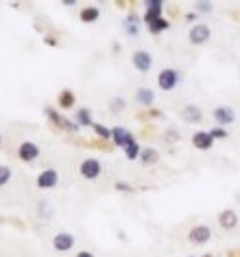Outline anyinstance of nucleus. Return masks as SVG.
Listing matches in <instances>:
<instances>
[{"label": "nucleus", "mask_w": 240, "mask_h": 257, "mask_svg": "<svg viewBox=\"0 0 240 257\" xmlns=\"http://www.w3.org/2000/svg\"><path fill=\"white\" fill-rule=\"evenodd\" d=\"M79 173H81V177L86 179V181H94V179H98V177H100V173H102V165H100V161H98V159L88 157V159H85V161L81 163Z\"/></svg>", "instance_id": "nucleus-1"}, {"label": "nucleus", "mask_w": 240, "mask_h": 257, "mask_svg": "<svg viewBox=\"0 0 240 257\" xmlns=\"http://www.w3.org/2000/svg\"><path fill=\"white\" fill-rule=\"evenodd\" d=\"M179 83V73L175 69H161L158 75V86L161 90H173Z\"/></svg>", "instance_id": "nucleus-2"}, {"label": "nucleus", "mask_w": 240, "mask_h": 257, "mask_svg": "<svg viewBox=\"0 0 240 257\" xmlns=\"http://www.w3.org/2000/svg\"><path fill=\"white\" fill-rule=\"evenodd\" d=\"M17 155H19V159L31 163V161H35V159L40 155V150H39V146H37L35 142L25 140V142L19 144V148H17Z\"/></svg>", "instance_id": "nucleus-3"}, {"label": "nucleus", "mask_w": 240, "mask_h": 257, "mask_svg": "<svg viewBox=\"0 0 240 257\" xmlns=\"http://www.w3.org/2000/svg\"><path fill=\"white\" fill-rule=\"evenodd\" d=\"M58 181H60V175L56 169H44L37 177V186L42 190H50L58 184Z\"/></svg>", "instance_id": "nucleus-4"}, {"label": "nucleus", "mask_w": 240, "mask_h": 257, "mask_svg": "<svg viewBox=\"0 0 240 257\" xmlns=\"http://www.w3.org/2000/svg\"><path fill=\"white\" fill-rule=\"evenodd\" d=\"M52 246H54L56 252L66 254V252H69V250L75 246V238H73V234H69V232H58V234L54 236V240H52Z\"/></svg>", "instance_id": "nucleus-5"}, {"label": "nucleus", "mask_w": 240, "mask_h": 257, "mask_svg": "<svg viewBox=\"0 0 240 257\" xmlns=\"http://www.w3.org/2000/svg\"><path fill=\"white\" fill-rule=\"evenodd\" d=\"M209 37H211V31H209V27L207 25H194L192 29L189 31V40L192 44H204L206 40H209Z\"/></svg>", "instance_id": "nucleus-6"}, {"label": "nucleus", "mask_w": 240, "mask_h": 257, "mask_svg": "<svg viewBox=\"0 0 240 257\" xmlns=\"http://www.w3.org/2000/svg\"><path fill=\"white\" fill-rule=\"evenodd\" d=\"M211 238V228L206 224H196L189 232V240L192 244H206Z\"/></svg>", "instance_id": "nucleus-7"}, {"label": "nucleus", "mask_w": 240, "mask_h": 257, "mask_svg": "<svg viewBox=\"0 0 240 257\" xmlns=\"http://www.w3.org/2000/svg\"><path fill=\"white\" fill-rule=\"evenodd\" d=\"M152 54L146 50H137L133 54V66L138 69V71H150L152 69Z\"/></svg>", "instance_id": "nucleus-8"}, {"label": "nucleus", "mask_w": 240, "mask_h": 257, "mask_svg": "<svg viewBox=\"0 0 240 257\" xmlns=\"http://www.w3.org/2000/svg\"><path fill=\"white\" fill-rule=\"evenodd\" d=\"M217 223H219V226L225 228V230H233V228L239 224V215H237L235 209H223V211L219 213V217H217Z\"/></svg>", "instance_id": "nucleus-9"}, {"label": "nucleus", "mask_w": 240, "mask_h": 257, "mask_svg": "<svg viewBox=\"0 0 240 257\" xmlns=\"http://www.w3.org/2000/svg\"><path fill=\"white\" fill-rule=\"evenodd\" d=\"M213 117L219 125H231L235 121V110L229 106H219V108H215Z\"/></svg>", "instance_id": "nucleus-10"}, {"label": "nucleus", "mask_w": 240, "mask_h": 257, "mask_svg": "<svg viewBox=\"0 0 240 257\" xmlns=\"http://www.w3.org/2000/svg\"><path fill=\"white\" fill-rule=\"evenodd\" d=\"M161 10H163V4H161L160 0H148V2H146L144 21H146V23H152L154 19L161 17Z\"/></svg>", "instance_id": "nucleus-11"}, {"label": "nucleus", "mask_w": 240, "mask_h": 257, "mask_svg": "<svg viewBox=\"0 0 240 257\" xmlns=\"http://www.w3.org/2000/svg\"><path fill=\"white\" fill-rule=\"evenodd\" d=\"M192 144L198 148V150H209L213 146V137L206 133V131H200V133H194L192 135Z\"/></svg>", "instance_id": "nucleus-12"}, {"label": "nucleus", "mask_w": 240, "mask_h": 257, "mask_svg": "<svg viewBox=\"0 0 240 257\" xmlns=\"http://www.w3.org/2000/svg\"><path fill=\"white\" fill-rule=\"evenodd\" d=\"M112 138H114V142L120 146V148H125L127 144H131L135 138L133 135L127 131V129H123V127H116L114 131H112Z\"/></svg>", "instance_id": "nucleus-13"}, {"label": "nucleus", "mask_w": 240, "mask_h": 257, "mask_svg": "<svg viewBox=\"0 0 240 257\" xmlns=\"http://www.w3.org/2000/svg\"><path fill=\"white\" fill-rule=\"evenodd\" d=\"M181 117L187 121V123H198V121H202V110L198 108V106H185L183 110H181Z\"/></svg>", "instance_id": "nucleus-14"}, {"label": "nucleus", "mask_w": 240, "mask_h": 257, "mask_svg": "<svg viewBox=\"0 0 240 257\" xmlns=\"http://www.w3.org/2000/svg\"><path fill=\"white\" fill-rule=\"evenodd\" d=\"M158 159H160V152L154 150V148H144V150H140V161H142L144 165H154Z\"/></svg>", "instance_id": "nucleus-15"}, {"label": "nucleus", "mask_w": 240, "mask_h": 257, "mask_svg": "<svg viewBox=\"0 0 240 257\" xmlns=\"http://www.w3.org/2000/svg\"><path fill=\"white\" fill-rule=\"evenodd\" d=\"M46 113H48V117H50L56 125H60V127H66V129H71V131H77V125H73L71 121H68V119H64L62 115H58L52 108H46Z\"/></svg>", "instance_id": "nucleus-16"}, {"label": "nucleus", "mask_w": 240, "mask_h": 257, "mask_svg": "<svg viewBox=\"0 0 240 257\" xmlns=\"http://www.w3.org/2000/svg\"><path fill=\"white\" fill-rule=\"evenodd\" d=\"M98 17H100V10L94 8V6H88V8H83V10H81V21H85V23H92V21H96Z\"/></svg>", "instance_id": "nucleus-17"}, {"label": "nucleus", "mask_w": 240, "mask_h": 257, "mask_svg": "<svg viewBox=\"0 0 240 257\" xmlns=\"http://www.w3.org/2000/svg\"><path fill=\"white\" fill-rule=\"evenodd\" d=\"M137 100L142 104V106H152V104H154V92H152L150 88H138Z\"/></svg>", "instance_id": "nucleus-18"}, {"label": "nucleus", "mask_w": 240, "mask_h": 257, "mask_svg": "<svg viewBox=\"0 0 240 257\" xmlns=\"http://www.w3.org/2000/svg\"><path fill=\"white\" fill-rule=\"evenodd\" d=\"M58 104L64 108V110H71L73 108V104H75V94L71 92V90H64L62 94H60V100Z\"/></svg>", "instance_id": "nucleus-19"}, {"label": "nucleus", "mask_w": 240, "mask_h": 257, "mask_svg": "<svg viewBox=\"0 0 240 257\" xmlns=\"http://www.w3.org/2000/svg\"><path fill=\"white\" fill-rule=\"evenodd\" d=\"M148 27H150L152 33L158 35V33H161V31H165V29L169 27V21L163 19V17H158V19H154L152 23H148Z\"/></svg>", "instance_id": "nucleus-20"}, {"label": "nucleus", "mask_w": 240, "mask_h": 257, "mask_svg": "<svg viewBox=\"0 0 240 257\" xmlns=\"http://www.w3.org/2000/svg\"><path fill=\"white\" fill-rule=\"evenodd\" d=\"M77 121H79V125H90V127H92V125H94V121H92V111H90V110H79V111H77Z\"/></svg>", "instance_id": "nucleus-21"}, {"label": "nucleus", "mask_w": 240, "mask_h": 257, "mask_svg": "<svg viewBox=\"0 0 240 257\" xmlns=\"http://www.w3.org/2000/svg\"><path fill=\"white\" fill-rule=\"evenodd\" d=\"M125 29H127V33L129 35H138V29H140V25H138V17L137 16H129L125 19Z\"/></svg>", "instance_id": "nucleus-22"}, {"label": "nucleus", "mask_w": 240, "mask_h": 257, "mask_svg": "<svg viewBox=\"0 0 240 257\" xmlns=\"http://www.w3.org/2000/svg\"><path fill=\"white\" fill-rule=\"evenodd\" d=\"M125 155H127V159H137V157H140V148H138V144L133 140L131 144H127L125 148Z\"/></svg>", "instance_id": "nucleus-23"}, {"label": "nucleus", "mask_w": 240, "mask_h": 257, "mask_svg": "<svg viewBox=\"0 0 240 257\" xmlns=\"http://www.w3.org/2000/svg\"><path fill=\"white\" fill-rule=\"evenodd\" d=\"M110 110H112L114 113H118V111H123V110H125V100H123L121 96H116V98H112V100H110Z\"/></svg>", "instance_id": "nucleus-24"}, {"label": "nucleus", "mask_w": 240, "mask_h": 257, "mask_svg": "<svg viewBox=\"0 0 240 257\" xmlns=\"http://www.w3.org/2000/svg\"><path fill=\"white\" fill-rule=\"evenodd\" d=\"M92 129H94V131H96V135H98V137H102L104 140H110V138H112V131H110V129H106L104 125L94 123V125H92Z\"/></svg>", "instance_id": "nucleus-25"}, {"label": "nucleus", "mask_w": 240, "mask_h": 257, "mask_svg": "<svg viewBox=\"0 0 240 257\" xmlns=\"http://www.w3.org/2000/svg\"><path fill=\"white\" fill-rule=\"evenodd\" d=\"M12 179V169L6 165H0V186H4Z\"/></svg>", "instance_id": "nucleus-26"}, {"label": "nucleus", "mask_w": 240, "mask_h": 257, "mask_svg": "<svg viewBox=\"0 0 240 257\" xmlns=\"http://www.w3.org/2000/svg\"><path fill=\"white\" fill-rule=\"evenodd\" d=\"M209 135L213 138H225L227 137V131H225V129H211Z\"/></svg>", "instance_id": "nucleus-27"}, {"label": "nucleus", "mask_w": 240, "mask_h": 257, "mask_svg": "<svg viewBox=\"0 0 240 257\" xmlns=\"http://www.w3.org/2000/svg\"><path fill=\"white\" fill-rule=\"evenodd\" d=\"M116 188L118 190H123V192H131V186H129V184H125V183H116Z\"/></svg>", "instance_id": "nucleus-28"}, {"label": "nucleus", "mask_w": 240, "mask_h": 257, "mask_svg": "<svg viewBox=\"0 0 240 257\" xmlns=\"http://www.w3.org/2000/svg\"><path fill=\"white\" fill-rule=\"evenodd\" d=\"M75 257H94V256H92L90 252H86V250H85V252H79V254H77Z\"/></svg>", "instance_id": "nucleus-29"}, {"label": "nucleus", "mask_w": 240, "mask_h": 257, "mask_svg": "<svg viewBox=\"0 0 240 257\" xmlns=\"http://www.w3.org/2000/svg\"><path fill=\"white\" fill-rule=\"evenodd\" d=\"M198 8H200V10H204V12H209V10H211V6H207V4H202V2L198 4Z\"/></svg>", "instance_id": "nucleus-30"}, {"label": "nucleus", "mask_w": 240, "mask_h": 257, "mask_svg": "<svg viewBox=\"0 0 240 257\" xmlns=\"http://www.w3.org/2000/svg\"><path fill=\"white\" fill-rule=\"evenodd\" d=\"M0 144H2V137H0Z\"/></svg>", "instance_id": "nucleus-31"}, {"label": "nucleus", "mask_w": 240, "mask_h": 257, "mask_svg": "<svg viewBox=\"0 0 240 257\" xmlns=\"http://www.w3.org/2000/svg\"><path fill=\"white\" fill-rule=\"evenodd\" d=\"M206 257H211V256H206Z\"/></svg>", "instance_id": "nucleus-32"}]
</instances>
